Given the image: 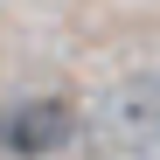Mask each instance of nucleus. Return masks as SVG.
<instances>
[{
    "instance_id": "nucleus-2",
    "label": "nucleus",
    "mask_w": 160,
    "mask_h": 160,
    "mask_svg": "<svg viewBox=\"0 0 160 160\" xmlns=\"http://www.w3.org/2000/svg\"><path fill=\"white\" fill-rule=\"evenodd\" d=\"M77 139V104L70 98H21L14 112H7V153L14 160H49V153H63Z\"/></svg>"
},
{
    "instance_id": "nucleus-1",
    "label": "nucleus",
    "mask_w": 160,
    "mask_h": 160,
    "mask_svg": "<svg viewBox=\"0 0 160 160\" xmlns=\"http://www.w3.org/2000/svg\"><path fill=\"white\" fill-rule=\"evenodd\" d=\"M91 153L98 160H160V63L125 70L91 104Z\"/></svg>"
}]
</instances>
